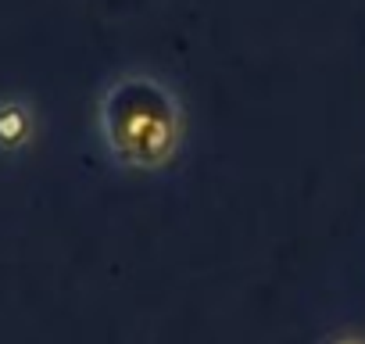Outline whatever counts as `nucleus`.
Returning <instances> with one entry per match:
<instances>
[{
  "label": "nucleus",
  "instance_id": "obj_1",
  "mask_svg": "<svg viewBox=\"0 0 365 344\" xmlns=\"http://www.w3.org/2000/svg\"><path fill=\"white\" fill-rule=\"evenodd\" d=\"M97 133L118 168H165L182 140L179 97L147 72L115 76L97 101Z\"/></svg>",
  "mask_w": 365,
  "mask_h": 344
},
{
  "label": "nucleus",
  "instance_id": "obj_2",
  "mask_svg": "<svg viewBox=\"0 0 365 344\" xmlns=\"http://www.w3.org/2000/svg\"><path fill=\"white\" fill-rule=\"evenodd\" d=\"M36 136V111L19 93H0V158H19Z\"/></svg>",
  "mask_w": 365,
  "mask_h": 344
},
{
  "label": "nucleus",
  "instance_id": "obj_3",
  "mask_svg": "<svg viewBox=\"0 0 365 344\" xmlns=\"http://www.w3.org/2000/svg\"><path fill=\"white\" fill-rule=\"evenodd\" d=\"M336 344H361V340H336Z\"/></svg>",
  "mask_w": 365,
  "mask_h": 344
}]
</instances>
